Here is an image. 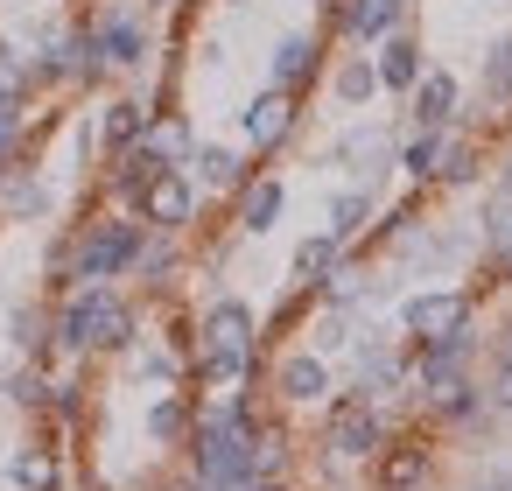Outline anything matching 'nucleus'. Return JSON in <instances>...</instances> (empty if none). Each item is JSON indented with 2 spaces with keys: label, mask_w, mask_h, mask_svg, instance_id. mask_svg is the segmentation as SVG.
Here are the masks:
<instances>
[{
  "label": "nucleus",
  "mask_w": 512,
  "mask_h": 491,
  "mask_svg": "<svg viewBox=\"0 0 512 491\" xmlns=\"http://www.w3.org/2000/svg\"><path fill=\"white\" fill-rule=\"evenodd\" d=\"M134 309L120 302V288L113 281H78L71 295H64V309L50 316V344L57 351H71V358H85V351H134Z\"/></svg>",
  "instance_id": "f257e3e1"
},
{
  "label": "nucleus",
  "mask_w": 512,
  "mask_h": 491,
  "mask_svg": "<svg viewBox=\"0 0 512 491\" xmlns=\"http://www.w3.org/2000/svg\"><path fill=\"white\" fill-rule=\"evenodd\" d=\"M253 344H260V316L239 295H218L197 316V379L204 386H239L253 372Z\"/></svg>",
  "instance_id": "f03ea898"
},
{
  "label": "nucleus",
  "mask_w": 512,
  "mask_h": 491,
  "mask_svg": "<svg viewBox=\"0 0 512 491\" xmlns=\"http://www.w3.org/2000/svg\"><path fill=\"white\" fill-rule=\"evenodd\" d=\"M148 218H99V225H85L78 239H71V253H64V274L71 281H120V274H134V260H141V246H148Z\"/></svg>",
  "instance_id": "7ed1b4c3"
},
{
  "label": "nucleus",
  "mask_w": 512,
  "mask_h": 491,
  "mask_svg": "<svg viewBox=\"0 0 512 491\" xmlns=\"http://www.w3.org/2000/svg\"><path fill=\"white\" fill-rule=\"evenodd\" d=\"M323 449H330V463H372V456L386 449V421H379V407H372L358 386H351V393L330 407Z\"/></svg>",
  "instance_id": "20e7f679"
},
{
  "label": "nucleus",
  "mask_w": 512,
  "mask_h": 491,
  "mask_svg": "<svg viewBox=\"0 0 512 491\" xmlns=\"http://www.w3.org/2000/svg\"><path fill=\"white\" fill-rule=\"evenodd\" d=\"M92 50H99V71H148L155 57V29L141 8H106L92 22Z\"/></svg>",
  "instance_id": "39448f33"
},
{
  "label": "nucleus",
  "mask_w": 512,
  "mask_h": 491,
  "mask_svg": "<svg viewBox=\"0 0 512 491\" xmlns=\"http://www.w3.org/2000/svg\"><path fill=\"white\" fill-rule=\"evenodd\" d=\"M302 127V92H281V85H267V92H253L246 99V113H239V134H246V148H281L288 134Z\"/></svg>",
  "instance_id": "423d86ee"
},
{
  "label": "nucleus",
  "mask_w": 512,
  "mask_h": 491,
  "mask_svg": "<svg viewBox=\"0 0 512 491\" xmlns=\"http://www.w3.org/2000/svg\"><path fill=\"white\" fill-rule=\"evenodd\" d=\"M372 71H379V92H393V99H407L414 92V78L428 71V50H421V36L400 22L393 36H379L372 43Z\"/></svg>",
  "instance_id": "0eeeda50"
},
{
  "label": "nucleus",
  "mask_w": 512,
  "mask_h": 491,
  "mask_svg": "<svg viewBox=\"0 0 512 491\" xmlns=\"http://www.w3.org/2000/svg\"><path fill=\"white\" fill-rule=\"evenodd\" d=\"M407 120L414 127H456L463 120V78L442 71V64H428L414 78V92H407Z\"/></svg>",
  "instance_id": "6e6552de"
},
{
  "label": "nucleus",
  "mask_w": 512,
  "mask_h": 491,
  "mask_svg": "<svg viewBox=\"0 0 512 491\" xmlns=\"http://www.w3.org/2000/svg\"><path fill=\"white\" fill-rule=\"evenodd\" d=\"M456 323H470V295L463 288H421V295H407L400 302V330L421 344V337H442V330H456Z\"/></svg>",
  "instance_id": "1a4fd4ad"
},
{
  "label": "nucleus",
  "mask_w": 512,
  "mask_h": 491,
  "mask_svg": "<svg viewBox=\"0 0 512 491\" xmlns=\"http://www.w3.org/2000/svg\"><path fill=\"white\" fill-rule=\"evenodd\" d=\"M400 22H407L400 0H337V8H330V29H337L351 50H372V43L393 36Z\"/></svg>",
  "instance_id": "9d476101"
},
{
  "label": "nucleus",
  "mask_w": 512,
  "mask_h": 491,
  "mask_svg": "<svg viewBox=\"0 0 512 491\" xmlns=\"http://www.w3.org/2000/svg\"><path fill=\"white\" fill-rule=\"evenodd\" d=\"M141 218H148L155 232H183V225L197 218V183H190V169H162V176L141 190Z\"/></svg>",
  "instance_id": "9b49d317"
},
{
  "label": "nucleus",
  "mask_w": 512,
  "mask_h": 491,
  "mask_svg": "<svg viewBox=\"0 0 512 491\" xmlns=\"http://www.w3.org/2000/svg\"><path fill=\"white\" fill-rule=\"evenodd\" d=\"M274 400L281 407H323L330 400V358L323 351H288L274 365Z\"/></svg>",
  "instance_id": "f8f14e48"
},
{
  "label": "nucleus",
  "mask_w": 512,
  "mask_h": 491,
  "mask_svg": "<svg viewBox=\"0 0 512 491\" xmlns=\"http://www.w3.org/2000/svg\"><path fill=\"white\" fill-rule=\"evenodd\" d=\"M316 71H323V36L316 29H288L274 43V57H267V85H281V92L316 85Z\"/></svg>",
  "instance_id": "ddd939ff"
},
{
  "label": "nucleus",
  "mask_w": 512,
  "mask_h": 491,
  "mask_svg": "<svg viewBox=\"0 0 512 491\" xmlns=\"http://www.w3.org/2000/svg\"><path fill=\"white\" fill-rule=\"evenodd\" d=\"M323 162H330V169H351L358 183H372L379 169H393V134H386V127H344Z\"/></svg>",
  "instance_id": "4468645a"
},
{
  "label": "nucleus",
  "mask_w": 512,
  "mask_h": 491,
  "mask_svg": "<svg viewBox=\"0 0 512 491\" xmlns=\"http://www.w3.org/2000/svg\"><path fill=\"white\" fill-rule=\"evenodd\" d=\"M190 183H197V190H232V197H239V190L253 183V162H246L239 148H225V141H197V148H190Z\"/></svg>",
  "instance_id": "2eb2a0df"
},
{
  "label": "nucleus",
  "mask_w": 512,
  "mask_h": 491,
  "mask_svg": "<svg viewBox=\"0 0 512 491\" xmlns=\"http://www.w3.org/2000/svg\"><path fill=\"white\" fill-rule=\"evenodd\" d=\"M281 211H288V183H281V176H253V183L239 190V232H246V239H267V232L281 225Z\"/></svg>",
  "instance_id": "dca6fc26"
},
{
  "label": "nucleus",
  "mask_w": 512,
  "mask_h": 491,
  "mask_svg": "<svg viewBox=\"0 0 512 491\" xmlns=\"http://www.w3.org/2000/svg\"><path fill=\"white\" fill-rule=\"evenodd\" d=\"M134 148H148L162 169H183L190 162V148H197V134H190V120L183 113H148V127H141V141Z\"/></svg>",
  "instance_id": "f3484780"
},
{
  "label": "nucleus",
  "mask_w": 512,
  "mask_h": 491,
  "mask_svg": "<svg viewBox=\"0 0 512 491\" xmlns=\"http://www.w3.org/2000/svg\"><path fill=\"white\" fill-rule=\"evenodd\" d=\"M0 218H8V225L50 218V190H43L36 169H0Z\"/></svg>",
  "instance_id": "a211bd4d"
},
{
  "label": "nucleus",
  "mask_w": 512,
  "mask_h": 491,
  "mask_svg": "<svg viewBox=\"0 0 512 491\" xmlns=\"http://www.w3.org/2000/svg\"><path fill=\"white\" fill-rule=\"evenodd\" d=\"M442 141H449V127H414L407 141H393V169H400L407 183H435V162H442Z\"/></svg>",
  "instance_id": "6ab92c4d"
},
{
  "label": "nucleus",
  "mask_w": 512,
  "mask_h": 491,
  "mask_svg": "<svg viewBox=\"0 0 512 491\" xmlns=\"http://www.w3.org/2000/svg\"><path fill=\"white\" fill-rule=\"evenodd\" d=\"M92 127H99V141L120 155V148H134V141H141V127H148V99H134V92H127V99H106Z\"/></svg>",
  "instance_id": "aec40b11"
},
{
  "label": "nucleus",
  "mask_w": 512,
  "mask_h": 491,
  "mask_svg": "<svg viewBox=\"0 0 512 491\" xmlns=\"http://www.w3.org/2000/svg\"><path fill=\"white\" fill-rule=\"evenodd\" d=\"M372 218H379L372 190H365V183H351V190H337V197H330V225H323V232H330L337 246H351L358 232H372Z\"/></svg>",
  "instance_id": "412c9836"
},
{
  "label": "nucleus",
  "mask_w": 512,
  "mask_h": 491,
  "mask_svg": "<svg viewBox=\"0 0 512 491\" xmlns=\"http://www.w3.org/2000/svg\"><path fill=\"white\" fill-rule=\"evenodd\" d=\"M330 99H337L344 113H365V106L379 99V71H372V57H344V64L330 71Z\"/></svg>",
  "instance_id": "4be33fe9"
},
{
  "label": "nucleus",
  "mask_w": 512,
  "mask_h": 491,
  "mask_svg": "<svg viewBox=\"0 0 512 491\" xmlns=\"http://www.w3.org/2000/svg\"><path fill=\"white\" fill-rule=\"evenodd\" d=\"M155 176H162V162H155L148 148H120V155H113V176H106V190H113L120 204H141V190H148Z\"/></svg>",
  "instance_id": "5701e85b"
},
{
  "label": "nucleus",
  "mask_w": 512,
  "mask_h": 491,
  "mask_svg": "<svg viewBox=\"0 0 512 491\" xmlns=\"http://www.w3.org/2000/svg\"><path fill=\"white\" fill-rule=\"evenodd\" d=\"M477 176H484V155H477V141L449 127V141H442V162H435V183H449V190H470Z\"/></svg>",
  "instance_id": "b1692460"
},
{
  "label": "nucleus",
  "mask_w": 512,
  "mask_h": 491,
  "mask_svg": "<svg viewBox=\"0 0 512 491\" xmlns=\"http://www.w3.org/2000/svg\"><path fill=\"white\" fill-rule=\"evenodd\" d=\"M337 260H344V246H337L330 232H316V239H302V246L288 253V281H295V288H316Z\"/></svg>",
  "instance_id": "393cba45"
},
{
  "label": "nucleus",
  "mask_w": 512,
  "mask_h": 491,
  "mask_svg": "<svg viewBox=\"0 0 512 491\" xmlns=\"http://www.w3.org/2000/svg\"><path fill=\"white\" fill-rule=\"evenodd\" d=\"M148 442H162V449L190 442V400H183V393H155V407H148Z\"/></svg>",
  "instance_id": "a878e982"
},
{
  "label": "nucleus",
  "mask_w": 512,
  "mask_h": 491,
  "mask_svg": "<svg viewBox=\"0 0 512 491\" xmlns=\"http://www.w3.org/2000/svg\"><path fill=\"white\" fill-rule=\"evenodd\" d=\"M477 78H484V106L505 113V106H512V29L484 50V71H477Z\"/></svg>",
  "instance_id": "bb28decb"
},
{
  "label": "nucleus",
  "mask_w": 512,
  "mask_h": 491,
  "mask_svg": "<svg viewBox=\"0 0 512 491\" xmlns=\"http://www.w3.org/2000/svg\"><path fill=\"white\" fill-rule=\"evenodd\" d=\"M8 344H15L22 358H43V351H50V316H43L36 302L8 309Z\"/></svg>",
  "instance_id": "cd10ccee"
},
{
  "label": "nucleus",
  "mask_w": 512,
  "mask_h": 491,
  "mask_svg": "<svg viewBox=\"0 0 512 491\" xmlns=\"http://www.w3.org/2000/svg\"><path fill=\"white\" fill-rule=\"evenodd\" d=\"M8 477H15L22 491H57V463H50V449H36V442H22V449L8 456Z\"/></svg>",
  "instance_id": "c85d7f7f"
},
{
  "label": "nucleus",
  "mask_w": 512,
  "mask_h": 491,
  "mask_svg": "<svg viewBox=\"0 0 512 491\" xmlns=\"http://www.w3.org/2000/svg\"><path fill=\"white\" fill-rule=\"evenodd\" d=\"M29 85H36V64H29L15 43H0V106H15V113H22Z\"/></svg>",
  "instance_id": "c756f323"
},
{
  "label": "nucleus",
  "mask_w": 512,
  "mask_h": 491,
  "mask_svg": "<svg viewBox=\"0 0 512 491\" xmlns=\"http://www.w3.org/2000/svg\"><path fill=\"white\" fill-rule=\"evenodd\" d=\"M421 477H428V449H421V442H407L400 456L379 463V484H386V491H414Z\"/></svg>",
  "instance_id": "7c9ffc66"
},
{
  "label": "nucleus",
  "mask_w": 512,
  "mask_h": 491,
  "mask_svg": "<svg viewBox=\"0 0 512 491\" xmlns=\"http://www.w3.org/2000/svg\"><path fill=\"white\" fill-rule=\"evenodd\" d=\"M484 393H491V414H512V358H498V379Z\"/></svg>",
  "instance_id": "2f4dec72"
},
{
  "label": "nucleus",
  "mask_w": 512,
  "mask_h": 491,
  "mask_svg": "<svg viewBox=\"0 0 512 491\" xmlns=\"http://www.w3.org/2000/svg\"><path fill=\"white\" fill-rule=\"evenodd\" d=\"M15 141H22V113H15V106H0V162L15 155Z\"/></svg>",
  "instance_id": "473e14b6"
},
{
  "label": "nucleus",
  "mask_w": 512,
  "mask_h": 491,
  "mask_svg": "<svg viewBox=\"0 0 512 491\" xmlns=\"http://www.w3.org/2000/svg\"><path fill=\"white\" fill-rule=\"evenodd\" d=\"M141 379H176V358H169V351H148V358H141Z\"/></svg>",
  "instance_id": "72a5a7b5"
},
{
  "label": "nucleus",
  "mask_w": 512,
  "mask_h": 491,
  "mask_svg": "<svg viewBox=\"0 0 512 491\" xmlns=\"http://www.w3.org/2000/svg\"><path fill=\"white\" fill-rule=\"evenodd\" d=\"M491 197H498V204H512V148L498 155V183H491Z\"/></svg>",
  "instance_id": "f704fd0d"
},
{
  "label": "nucleus",
  "mask_w": 512,
  "mask_h": 491,
  "mask_svg": "<svg viewBox=\"0 0 512 491\" xmlns=\"http://www.w3.org/2000/svg\"><path fill=\"white\" fill-rule=\"evenodd\" d=\"M246 491H288V484H281V477H253Z\"/></svg>",
  "instance_id": "c9c22d12"
},
{
  "label": "nucleus",
  "mask_w": 512,
  "mask_h": 491,
  "mask_svg": "<svg viewBox=\"0 0 512 491\" xmlns=\"http://www.w3.org/2000/svg\"><path fill=\"white\" fill-rule=\"evenodd\" d=\"M183 491H218V484H204V477H190V484H183Z\"/></svg>",
  "instance_id": "e433bc0d"
},
{
  "label": "nucleus",
  "mask_w": 512,
  "mask_h": 491,
  "mask_svg": "<svg viewBox=\"0 0 512 491\" xmlns=\"http://www.w3.org/2000/svg\"><path fill=\"white\" fill-rule=\"evenodd\" d=\"M498 477H505V491H512V456H505V463H498Z\"/></svg>",
  "instance_id": "4c0bfd02"
},
{
  "label": "nucleus",
  "mask_w": 512,
  "mask_h": 491,
  "mask_svg": "<svg viewBox=\"0 0 512 491\" xmlns=\"http://www.w3.org/2000/svg\"><path fill=\"white\" fill-rule=\"evenodd\" d=\"M141 8H176V0H141Z\"/></svg>",
  "instance_id": "58836bf2"
},
{
  "label": "nucleus",
  "mask_w": 512,
  "mask_h": 491,
  "mask_svg": "<svg viewBox=\"0 0 512 491\" xmlns=\"http://www.w3.org/2000/svg\"><path fill=\"white\" fill-rule=\"evenodd\" d=\"M225 8H260V0H225Z\"/></svg>",
  "instance_id": "ea45409f"
},
{
  "label": "nucleus",
  "mask_w": 512,
  "mask_h": 491,
  "mask_svg": "<svg viewBox=\"0 0 512 491\" xmlns=\"http://www.w3.org/2000/svg\"><path fill=\"white\" fill-rule=\"evenodd\" d=\"M316 8H323V15H330V8H337V0H316Z\"/></svg>",
  "instance_id": "a19ab883"
},
{
  "label": "nucleus",
  "mask_w": 512,
  "mask_h": 491,
  "mask_svg": "<svg viewBox=\"0 0 512 491\" xmlns=\"http://www.w3.org/2000/svg\"><path fill=\"white\" fill-rule=\"evenodd\" d=\"M400 8H421V0H400Z\"/></svg>",
  "instance_id": "79ce46f5"
},
{
  "label": "nucleus",
  "mask_w": 512,
  "mask_h": 491,
  "mask_svg": "<svg viewBox=\"0 0 512 491\" xmlns=\"http://www.w3.org/2000/svg\"><path fill=\"white\" fill-rule=\"evenodd\" d=\"M477 8H491V0H477Z\"/></svg>",
  "instance_id": "37998d69"
}]
</instances>
